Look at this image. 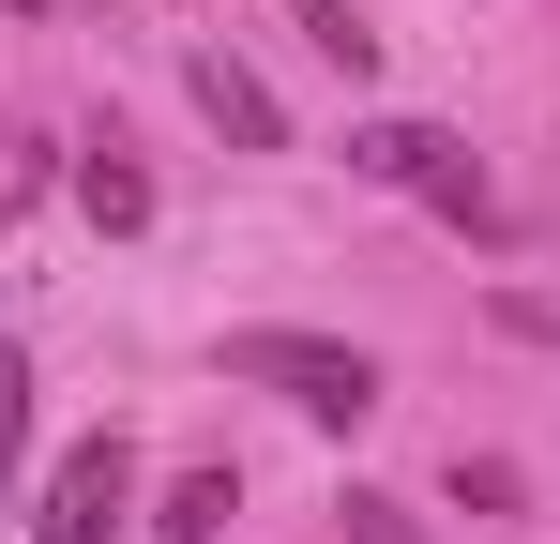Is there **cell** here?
<instances>
[{
    "label": "cell",
    "mask_w": 560,
    "mask_h": 544,
    "mask_svg": "<svg viewBox=\"0 0 560 544\" xmlns=\"http://www.w3.org/2000/svg\"><path fill=\"white\" fill-rule=\"evenodd\" d=\"M15 15H46V0H15Z\"/></svg>",
    "instance_id": "obj_10"
},
{
    "label": "cell",
    "mask_w": 560,
    "mask_h": 544,
    "mask_svg": "<svg viewBox=\"0 0 560 544\" xmlns=\"http://www.w3.org/2000/svg\"><path fill=\"white\" fill-rule=\"evenodd\" d=\"M228 515H243V469H183L152 530H167V544H212V530H228Z\"/></svg>",
    "instance_id": "obj_5"
},
{
    "label": "cell",
    "mask_w": 560,
    "mask_h": 544,
    "mask_svg": "<svg viewBox=\"0 0 560 544\" xmlns=\"http://www.w3.org/2000/svg\"><path fill=\"white\" fill-rule=\"evenodd\" d=\"M288 15H303V46H318L334 76H364V61H378V31L349 15V0H288Z\"/></svg>",
    "instance_id": "obj_7"
},
{
    "label": "cell",
    "mask_w": 560,
    "mask_h": 544,
    "mask_svg": "<svg viewBox=\"0 0 560 544\" xmlns=\"http://www.w3.org/2000/svg\"><path fill=\"white\" fill-rule=\"evenodd\" d=\"M77 212H92V227H152V181L121 167V152H92V167H77Z\"/></svg>",
    "instance_id": "obj_6"
},
{
    "label": "cell",
    "mask_w": 560,
    "mask_h": 544,
    "mask_svg": "<svg viewBox=\"0 0 560 544\" xmlns=\"http://www.w3.org/2000/svg\"><path fill=\"white\" fill-rule=\"evenodd\" d=\"M349 544H424V530H409V499H349Z\"/></svg>",
    "instance_id": "obj_9"
},
{
    "label": "cell",
    "mask_w": 560,
    "mask_h": 544,
    "mask_svg": "<svg viewBox=\"0 0 560 544\" xmlns=\"http://www.w3.org/2000/svg\"><path fill=\"white\" fill-rule=\"evenodd\" d=\"M183 91H197V121H212V137H243V152H288V106L243 76L228 46H197V61H183Z\"/></svg>",
    "instance_id": "obj_4"
},
{
    "label": "cell",
    "mask_w": 560,
    "mask_h": 544,
    "mask_svg": "<svg viewBox=\"0 0 560 544\" xmlns=\"http://www.w3.org/2000/svg\"><path fill=\"white\" fill-rule=\"evenodd\" d=\"M121 515H137V453H121V439H77L61 469H46L31 544H121Z\"/></svg>",
    "instance_id": "obj_3"
},
{
    "label": "cell",
    "mask_w": 560,
    "mask_h": 544,
    "mask_svg": "<svg viewBox=\"0 0 560 544\" xmlns=\"http://www.w3.org/2000/svg\"><path fill=\"white\" fill-rule=\"evenodd\" d=\"M349 167L394 181V197H424V212H455V227H500V197H485V167H469V137H440V121H364Z\"/></svg>",
    "instance_id": "obj_2"
},
{
    "label": "cell",
    "mask_w": 560,
    "mask_h": 544,
    "mask_svg": "<svg viewBox=\"0 0 560 544\" xmlns=\"http://www.w3.org/2000/svg\"><path fill=\"white\" fill-rule=\"evenodd\" d=\"M228 378H258V393H288V409H303V424H334V439H349V424L378 409V363H364V348H334V333H288V318H258V333H228Z\"/></svg>",
    "instance_id": "obj_1"
},
{
    "label": "cell",
    "mask_w": 560,
    "mask_h": 544,
    "mask_svg": "<svg viewBox=\"0 0 560 544\" xmlns=\"http://www.w3.org/2000/svg\"><path fill=\"white\" fill-rule=\"evenodd\" d=\"M15 469H31V348L0 333V484H15Z\"/></svg>",
    "instance_id": "obj_8"
}]
</instances>
